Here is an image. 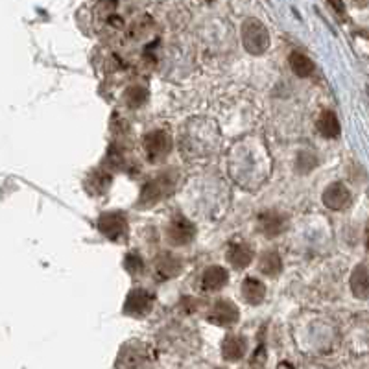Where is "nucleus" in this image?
<instances>
[{"mask_svg": "<svg viewBox=\"0 0 369 369\" xmlns=\"http://www.w3.org/2000/svg\"><path fill=\"white\" fill-rule=\"evenodd\" d=\"M155 358L152 349L142 342H128L120 349L116 369H154Z\"/></svg>", "mask_w": 369, "mask_h": 369, "instance_id": "nucleus-1", "label": "nucleus"}, {"mask_svg": "<svg viewBox=\"0 0 369 369\" xmlns=\"http://www.w3.org/2000/svg\"><path fill=\"white\" fill-rule=\"evenodd\" d=\"M242 39H244L246 48L250 52H255V54L264 52L269 45L268 32L259 20L255 19L246 20V25L242 26Z\"/></svg>", "mask_w": 369, "mask_h": 369, "instance_id": "nucleus-2", "label": "nucleus"}, {"mask_svg": "<svg viewBox=\"0 0 369 369\" xmlns=\"http://www.w3.org/2000/svg\"><path fill=\"white\" fill-rule=\"evenodd\" d=\"M170 148H172V139H170L168 131L157 130L145 137L146 157L152 163H161L170 154Z\"/></svg>", "mask_w": 369, "mask_h": 369, "instance_id": "nucleus-3", "label": "nucleus"}, {"mask_svg": "<svg viewBox=\"0 0 369 369\" xmlns=\"http://www.w3.org/2000/svg\"><path fill=\"white\" fill-rule=\"evenodd\" d=\"M98 229L107 239L120 242L128 236V222H126V216L120 213H107L98 220Z\"/></svg>", "mask_w": 369, "mask_h": 369, "instance_id": "nucleus-4", "label": "nucleus"}, {"mask_svg": "<svg viewBox=\"0 0 369 369\" xmlns=\"http://www.w3.org/2000/svg\"><path fill=\"white\" fill-rule=\"evenodd\" d=\"M170 177H172V175L161 174L157 175V180L150 181V183L146 184L145 189H142L140 203L154 205L159 200H163V198H166L168 194H172V190H174V181L170 180Z\"/></svg>", "mask_w": 369, "mask_h": 369, "instance_id": "nucleus-5", "label": "nucleus"}, {"mask_svg": "<svg viewBox=\"0 0 369 369\" xmlns=\"http://www.w3.org/2000/svg\"><path fill=\"white\" fill-rule=\"evenodd\" d=\"M166 235H168V242L174 246H184L192 242L196 235V227L192 225L190 220H187L184 216L177 215L172 218L168 225V231H166Z\"/></svg>", "mask_w": 369, "mask_h": 369, "instance_id": "nucleus-6", "label": "nucleus"}, {"mask_svg": "<svg viewBox=\"0 0 369 369\" xmlns=\"http://www.w3.org/2000/svg\"><path fill=\"white\" fill-rule=\"evenodd\" d=\"M152 307H154V297L152 294H148L146 290H133L128 295V301L124 304V312L135 318H142L148 312H152Z\"/></svg>", "mask_w": 369, "mask_h": 369, "instance_id": "nucleus-7", "label": "nucleus"}, {"mask_svg": "<svg viewBox=\"0 0 369 369\" xmlns=\"http://www.w3.org/2000/svg\"><path fill=\"white\" fill-rule=\"evenodd\" d=\"M207 318L213 323L220 325V327H229V325L239 321V310H236V307L231 301H218L210 309V314Z\"/></svg>", "mask_w": 369, "mask_h": 369, "instance_id": "nucleus-8", "label": "nucleus"}, {"mask_svg": "<svg viewBox=\"0 0 369 369\" xmlns=\"http://www.w3.org/2000/svg\"><path fill=\"white\" fill-rule=\"evenodd\" d=\"M323 201L325 205H329L330 209H345L351 201L349 190L345 189L342 183L330 184L329 189L325 190Z\"/></svg>", "mask_w": 369, "mask_h": 369, "instance_id": "nucleus-9", "label": "nucleus"}, {"mask_svg": "<svg viewBox=\"0 0 369 369\" xmlns=\"http://www.w3.org/2000/svg\"><path fill=\"white\" fill-rule=\"evenodd\" d=\"M264 294L266 286L262 285L259 279L248 277V279L244 281V285H242V295H244V300L250 304H259L260 301L264 300Z\"/></svg>", "mask_w": 369, "mask_h": 369, "instance_id": "nucleus-10", "label": "nucleus"}, {"mask_svg": "<svg viewBox=\"0 0 369 369\" xmlns=\"http://www.w3.org/2000/svg\"><path fill=\"white\" fill-rule=\"evenodd\" d=\"M155 269L161 275V279L175 277L181 271V260L175 259L174 255H161L155 262Z\"/></svg>", "mask_w": 369, "mask_h": 369, "instance_id": "nucleus-11", "label": "nucleus"}, {"mask_svg": "<svg viewBox=\"0 0 369 369\" xmlns=\"http://www.w3.org/2000/svg\"><path fill=\"white\" fill-rule=\"evenodd\" d=\"M227 283V271L222 266H210L203 275V288L209 292L220 290Z\"/></svg>", "mask_w": 369, "mask_h": 369, "instance_id": "nucleus-12", "label": "nucleus"}, {"mask_svg": "<svg viewBox=\"0 0 369 369\" xmlns=\"http://www.w3.org/2000/svg\"><path fill=\"white\" fill-rule=\"evenodd\" d=\"M227 260L235 268H246L251 260V250L246 244H242V242L231 244L229 251H227Z\"/></svg>", "mask_w": 369, "mask_h": 369, "instance_id": "nucleus-13", "label": "nucleus"}, {"mask_svg": "<svg viewBox=\"0 0 369 369\" xmlns=\"http://www.w3.org/2000/svg\"><path fill=\"white\" fill-rule=\"evenodd\" d=\"M224 356L229 360H239L242 358V354L246 353V342L240 336H227L222 345Z\"/></svg>", "mask_w": 369, "mask_h": 369, "instance_id": "nucleus-14", "label": "nucleus"}, {"mask_svg": "<svg viewBox=\"0 0 369 369\" xmlns=\"http://www.w3.org/2000/svg\"><path fill=\"white\" fill-rule=\"evenodd\" d=\"M318 130L321 131V135H325V137H330V139L338 137L340 122H338V119H336V115L333 113V111H325L323 115L319 116Z\"/></svg>", "mask_w": 369, "mask_h": 369, "instance_id": "nucleus-15", "label": "nucleus"}, {"mask_svg": "<svg viewBox=\"0 0 369 369\" xmlns=\"http://www.w3.org/2000/svg\"><path fill=\"white\" fill-rule=\"evenodd\" d=\"M290 65H292V70H294L295 74L300 76H310L312 74V70H314V65H312V61L307 58V55L300 54V52H294V54L290 55Z\"/></svg>", "mask_w": 369, "mask_h": 369, "instance_id": "nucleus-16", "label": "nucleus"}, {"mask_svg": "<svg viewBox=\"0 0 369 369\" xmlns=\"http://www.w3.org/2000/svg\"><path fill=\"white\" fill-rule=\"evenodd\" d=\"M260 269L268 275H275L281 269L279 257H277L275 253L264 255V259H262V262H260Z\"/></svg>", "mask_w": 369, "mask_h": 369, "instance_id": "nucleus-17", "label": "nucleus"}, {"mask_svg": "<svg viewBox=\"0 0 369 369\" xmlns=\"http://www.w3.org/2000/svg\"><path fill=\"white\" fill-rule=\"evenodd\" d=\"M260 224L264 225V233L266 235H277L281 229H283V222H281V218H277V216L274 215V213H269V215L264 216V220L260 222Z\"/></svg>", "mask_w": 369, "mask_h": 369, "instance_id": "nucleus-18", "label": "nucleus"}, {"mask_svg": "<svg viewBox=\"0 0 369 369\" xmlns=\"http://www.w3.org/2000/svg\"><path fill=\"white\" fill-rule=\"evenodd\" d=\"M146 90L142 89V87H131L128 93H126V102L131 105V107H135V105H140L145 104L146 100Z\"/></svg>", "mask_w": 369, "mask_h": 369, "instance_id": "nucleus-19", "label": "nucleus"}]
</instances>
